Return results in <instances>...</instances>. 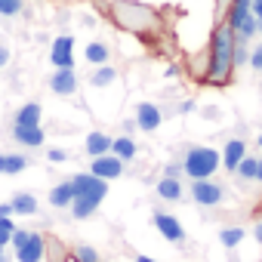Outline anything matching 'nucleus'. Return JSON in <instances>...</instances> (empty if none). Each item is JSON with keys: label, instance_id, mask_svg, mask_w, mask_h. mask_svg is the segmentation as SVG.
<instances>
[{"label": "nucleus", "instance_id": "f257e3e1", "mask_svg": "<svg viewBox=\"0 0 262 262\" xmlns=\"http://www.w3.org/2000/svg\"><path fill=\"white\" fill-rule=\"evenodd\" d=\"M108 16L120 31H129L136 37H158L164 31V16L139 0H111Z\"/></svg>", "mask_w": 262, "mask_h": 262}, {"label": "nucleus", "instance_id": "f03ea898", "mask_svg": "<svg viewBox=\"0 0 262 262\" xmlns=\"http://www.w3.org/2000/svg\"><path fill=\"white\" fill-rule=\"evenodd\" d=\"M207 53H210V68H207L204 83H210V86L231 83V77H234V31L222 19H216V25H213Z\"/></svg>", "mask_w": 262, "mask_h": 262}, {"label": "nucleus", "instance_id": "7ed1b4c3", "mask_svg": "<svg viewBox=\"0 0 262 262\" xmlns=\"http://www.w3.org/2000/svg\"><path fill=\"white\" fill-rule=\"evenodd\" d=\"M222 167V155L210 145H194L185 151V161H182V173L188 179H210L216 170Z\"/></svg>", "mask_w": 262, "mask_h": 262}, {"label": "nucleus", "instance_id": "20e7f679", "mask_svg": "<svg viewBox=\"0 0 262 262\" xmlns=\"http://www.w3.org/2000/svg\"><path fill=\"white\" fill-rule=\"evenodd\" d=\"M71 185H74V198H86L93 204H102V198L108 194V182L96 179L93 173H77L71 179Z\"/></svg>", "mask_w": 262, "mask_h": 262}, {"label": "nucleus", "instance_id": "39448f33", "mask_svg": "<svg viewBox=\"0 0 262 262\" xmlns=\"http://www.w3.org/2000/svg\"><path fill=\"white\" fill-rule=\"evenodd\" d=\"M225 198V188L213 179H191V201L201 207H219Z\"/></svg>", "mask_w": 262, "mask_h": 262}, {"label": "nucleus", "instance_id": "423d86ee", "mask_svg": "<svg viewBox=\"0 0 262 262\" xmlns=\"http://www.w3.org/2000/svg\"><path fill=\"white\" fill-rule=\"evenodd\" d=\"M43 259H47V237L28 231V241L16 250V262H43Z\"/></svg>", "mask_w": 262, "mask_h": 262}, {"label": "nucleus", "instance_id": "0eeeda50", "mask_svg": "<svg viewBox=\"0 0 262 262\" xmlns=\"http://www.w3.org/2000/svg\"><path fill=\"white\" fill-rule=\"evenodd\" d=\"M50 62H53V68H74V37L71 34H62L53 40Z\"/></svg>", "mask_w": 262, "mask_h": 262}, {"label": "nucleus", "instance_id": "6e6552de", "mask_svg": "<svg viewBox=\"0 0 262 262\" xmlns=\"http://www.w3.org/2000/svg\"><path fill=\"white\" fill-rule=\"evenodd\" d=\"M161 120H164L161 105H155V102H139L136 105V126L142 129V133H155V129L161 126Z\"/></svg>", "mask_w": 262, "mask_h": 262}, {"label": "nucleus", "instance_id": "1a4fd4ad", "mask_svg": "<svg viewBox=\"0 0 262 262\" xmlns=\"http://www.w3.org/2000/svg\"><path fill=\"white\" fill-rule=\"evenodd\" d=\"M90 173L96 176V179H120V173H123V161L120 158H114V155H102V158H93V167H90Z\"/></svg>", "mask_w": 262, "mask_h": 262}, {"label": "nucleus", "instance_id": "9d476101", "mask_svg": "<svg viewBox=\"0 0 262 262\" xmlns=\"http://www.w3.org/2000/svg\"><path fill=\"white\" fill-rule=\"evenodd\" d=\"M155 228H158L170 244H182V241H185L182 222H179L176 216H170V213H155Z\"/></svg>", "mask_w": 262, "mask_h": 262}, {"label": "nucleus", "instance_id": "9b49d317", "mask_svg": "<svg viewBox=\"0 0 262 262\" xmlns=\"http://www.w3.org/2000/svg\"><path fill=\"white\" fill-rule=\"evenodd\" d=\"M50 90L56 96H74L77 93V74H74V68H56L53 77H50Z\"/></svg>", "mask_w": 262, "mask_h": 262}, {"label": "nucleus", "instance_id": "f8f14e48", "mask_svg": "<svg viewBox=\"0 0 262 262\" xmlns=\"http://www.w3.org/2000/svg\"><path fill=\"white\" fill-rule=\"evenodd\" d=\"M13 139H16L19 145H25V148H40L47 136H43L40 126H16V123H13Z\"/></svg>", "mask_w": 262, "mask_h": 262}, {"label": "nucleus", "instance_id": "ddd939ff", "mask_svg": "<svg viewBox=\"0 0 262 262\" xmlns=\"http://www.w3.org/2000/svg\"><path fill=\"white\" fill-rule=\"evenodd\" d=\"M83 148H86L90 158H102V155L111 151V136L102 133V129H93V133L86 136V142H83Z\"/></svg>", "mask_w": 262, "mask_h": 262}, {"label": "nucleus", "instance_id": "4468645a", "mask_svg": "<svg viewBox=\"0 0 262 262\" xmlns=\"http://www.w3.org/2000/svg\"><path fill=\"white\" fill-rule=\"evenodd\" d=\"M71 201H74V185H71V179H65V182H59L56 188H50V204H53L56 210H68Z\"/></svg>", "mask_w": 262, "mask_h": 262}, {"label": "nucleus", "instance_id": "2eb2a0df", "mask_svg": "<svg viewBox=\"0 0 262 262\" xmlns=\"http://www.w3.org/2000/svg\"><path fill=\"white\" fill-rule=\"evenodd\" d=\"M222 155V164H225V170L228 173H234V167L241 164V158L247 155V145L241 142V139H231V142H225V151H219Z\"/></svg>", "mask_w": 262, "mask_h": 262}, {"label": "nucleus", "instance_id": "dca6fc26", "mask_svg": "<svg viewBox=\"0 0 262 262\" xmlns=\"http://www.w3.org/2000/svg\"><path fill=\"white\" fill-rule=\"evenodd\" d=\"M83 59H86L90 65H108L111 50H108V43H102V40H90L86 50H83Z\"/></svg>", "mask_w": 262, "mask_h": 262}, {"label": "nucleus", "instance_id": "f3484780", "mask_svg": "<svg viewBox=\"0 0 262 262\" xmlns=\"http://www.w3.org/2000/svg\"><path fill=\"white\" fill-rule=\"evenodd\" d=\"M13 123H16V126H40V105H37V102L22 105V108L16 111V117H13Z\"/></svg>", "mask_w": 262, "mask_h": 262}, {"label": "nucleus", "instance_id": "a211bd4d", "mask_svg": "<svg viewBox=\"0 0 262 262\" xmlns=\"http://www.w3.org/2000/svg\"><path fill=\"white\" fill-rule=\"evenodd\" d=\"M108 155H114L120 161H133L136 158V142L129 136H117V139H111V151Z\"/></svg>", "mask_w": 262, "mask_h": 262}, {"label": "nucleus", "instance_id": "6ab92c4d", "mask_svg": "<svg viewBox=\"0 0 262 262\" xmlns=\"http://www.w3.org/2000/svg\"><path fill=\"white\" fill-rule=\"evenodd\" d=\"M158 198H164V201H179V198H182V182H179L176 176L158 179Z\"/></svg>", "mask_w": 262, "mask_h": 262}, {"label": "nucleus", "instance_id": "aec40b11", "mask_svg": "<svg viewBox=\"0 0 262 262\" xmlns=\"http://www.w3.org/2000/svg\"><path fill=\"white\" fill-rule=\"evenodd\" d=\"M13 213H19V216H34L40 207H37V198L34 194H28V191H22V194H16L13 201Z\"/></svg>", "mask_w": 262, "mask_h": 262}, {"label": "nucleus", "instance_id": "412c9836", "mask_svg": "<svg viewBox=\"0 0 262 262\" xmlns=\"http://www.w3.org/2000/svg\"><path fill=\"white\" fill-rule=\"evenodd\" d=\"M207 68H210V53H207V50H204V53H194V56L188 59V71H191L194 80H207Z\"/></svg>", "mask_w": 262, "mask_h": 262}, {"label": "nucleus", "instance_id": "4be33fe9", "mask_svg": "<svg viewBox=\"0 0 262 262\" xmlns=\"http://www.w3.org/2000/svg\"><path fill=\"white\" fill-rule=\"evenodd\" d=\"M256 164H259V158H250V155H244V158H241V164L234 167V176H237V179H244V182L256 179Z\"/></svg>", "mask_w": 262, "mask_h": 262}, {"label": "nucleus", "instance_id": "5701e85b", "mask_svg": "<svg viewBox=\"0 0 262 262\" xmlns=\"http://www.w3.org/2000/svg\"><path fill=\"white\" fill-rule=\"evenodd\" d=\"M68 253H71L74 262H102V259H99V250L90 247V244H77V247H71Z\"/></svg>", "mask_w": 262, "mask_h": 262}, {"label": "nucleus", "instance_id": "b1692460", "mask_svg": "<svg viewBox=\"0 0 262 262\" xmlns=\"http://www.w3.org/2000/svg\"><path fill=\"white\" fill-rule=\"evenodd\" d=\"M114 77H117V71H114L111 65H96L90 83H93V86H108V83H114Z\"/></svg>", "mask_w": 262, "mask_h": 262}, {"label": "nucleus", "instance_id": "393cba45", "mask_svg": "<svg viewBox=\"0 0 262 262\" xmlns=\"http://www.w3.org/2000/svg\"><path fill=\"white\" fill-rule=\"evenodd\" d=\"M28 167V158L25 155H4V173L7 176H16Z\"/></svg>", "mask_w": 262, "mask_h": 262}, {"label": "nucleus", "instance_id": "a878e982", "mask_svg": "<svg viewBox=\"0 0 262 262\" xmlns=\"http://www.w3.org/2000/svg\"><path fill=\"white\" fill-rule=\"evenodd\" d=\"M219 241H222L225 247H237V244L244 241V228H234V225H231V228H222V231H219Z\"/></svg>", "mask_w": 262, "mask_h": 262}, {"label": "nucleus", "instance_id": "bb28decb", "mask_svg": "<svg viewBox=\"0 0 262 262\" xmlns=\"http://www.w3.org/2000/svg\"><path fill=\"white\" fill-rule=\"evenodd\" d=\"M22 7H25V0H0V16H4V19H13V16L22 13Z\"/></svg>", "mask_w": 262, "mask_h": 262}, {"label": "nucleus", "instance_id": "cd10ccee", "mask_svg": "<svg viewBox=\"0 0 262 262\" xmlns=\"http://www.w3.org/2000/svg\"><path fill=\"white\" fill-rule=\"evenodd\" d=\"M247 59H250V43H244V40L234 37V68L237 65H247Z\"/></svg>", "mask_w": 262, "mask_h": 262}, {"label": "nucleus", "instance_id": "c85d7f7f", "mask_svg": "<svg viewBox=\"0 0 262 262\" xmlns=\"http://www.w3.org/2000/svg\"><path fill=\"white\" fill-rule=\"evenodd\" d=\"M13 231H16V225H13L10 219H0V247H10Z\"/></svg>", "mask_w": 262, "mask_h": 262}, {"label": "nucleus", "instance_id": "c756f323", "mask_svg": "<svg viewBox=\"0 0 262 262\" xmlns=\"http://www.w3.org/2000/svg\"><path fill=\"white\" fill-rule=\"evenodd\" d=\"M25 241H28V228H16V231H13V241H10V247H13V250H19Z\"/></svg>", "mask_w": 262, "mask_h": 262}, {"label": "nucleus", "instance_id": "7c9ffc66", "mask_svg": "<svg viewBox=\"0 0 262 262\" xmlns=\"http://www.w3.org/2000/svg\"><path fill=\"white\" fill-rule=\"evenodd\" d=\"M247 62H250V68H253V71H262V43L250 53V59H247Z\"/></svg>", "mask_w": 262, "mask_h": 262}, {"label": "nucleus", "instance_id": "2f4dec72", "mask_svg": "<svg viewBox=\"0 0 262 262\" xmlns=\"http://www.w3.org/2000/svg\"><path fill=\"white\" fill-rule=\"evenodd\" d=\"M53 164H65L68 161V151H62V148H50V155H47Z\"/></svg>", "mask_w": 262, "mask_h": 262}, {"label": "nucleus", "instance_id": "473e14b6", "mask_svg": "<svg viewBox=\"0 0 262 262\" xmlns=\"http://www.w3.org/2000/svg\"><path fill=\"white\" fill-rule=\"evenodd\" d=\"M250 13L262 22V0H250Z\"/></svg>", "mask_w": 262, "mask_h": 262}, {"label": "nucleus", "instance_id": "72a5a7b5", "mask_svg": "<svg viewBox=\"0 0 262 262\" xmlns=\"http://www.w3.org/2000/svg\"><path fill=\"white\" fill-rule=\"evenodd\" d=\"M228 7H231V0H216V16L222 19V13H225Z\"/></svg>", "mask_w": 262, "mask_h": 262}, {"label": "nucleus", "instance_id": "f704fd0d", "mask_svg": "<svg viewBox=\"0 0 262 262\" xmlns=\"http://www.w3.org/2000/svg\"><path fill=\"white\" fill-rule=\"evenodd\" d=\"M13 216V204H0V219H10Z\"/></svg>", "mask_w": 262, "mask_h": 262}, {"label": "nucleus", "instance_id": "c9c22d12", "mask_svg": "<svg viewBox=\"0 0 262 262\" xmlns=\"http://www.w3.org/2000/svg\"><path fill=\"white\" fill-rule=\"evenodd\" d=\"M7 62H10V50H7V47H0V68H4Z\"/></svg>", "mask_w": 262, "mask_h": 262}, {"label": "nucleus", "instance_id": "e433bc0d", "mask_svg": "<svg viewBox=\"0 0 262 262\" xmlns=\"http://www.w3.org/2000/svg\"><path fill=\"white\" fill-rule=\"evenodd\" d=\"M253 237H256V241H259V244H262V219H259V222H256V225H253Z\"/></svg>", "mask_w": 262, "mask_h": 262}, {"label": "nucleus", "instance_id": "4c0bfd02", "mask_svg": "<svg viewBox=\"0 0 262 262\" xmlns=\"http://www.w3.org/2000/svg\"><path fill=\"white\" fill-rule=\"evenodd\" d=\"M253 182H259V185H262V158H259V164H256V179H253Z\"/></svg>", "mask_w": 262, "mask_h": 262}, {"label": "nucleus", "instance_id": "58836bf2", "mask_svg": "<svg viewBox=\"0 0 262 262\" xmlns=\"http://www.w3.org/2000/svg\"><path fill=\"white\" fill-rule=\"evenodd\" d=\"M0 262H10V253H7V247H0Z\"/></svg>", "mask_w": 262, "mask_h": 262}, {"label": "nucleus", "instance_id": "ea45409f", "mask_svg": "<svg viewBox=\"0 0 262 262\" xmlns=\"http://www.w3.org/2000/svg\"><path fill=\"white\" fill-rule=\"evenodd\" d=\"M136 262H155V259H148V256H142V253H139V256H136Z\"/></svg>", "mask_w": 262, "mask_h": 262}, {"label": "nucleus", "instance_id": "a19ab883", "mask_svg": "<svg viewBox=\"0 0 262 262\" xmlns=\"http://www.w3.org/2000/svg\"><path fill=\"white\" fill-rule=\"evenodd\" d=\"M0 176H4V155H0Z\"/></svg>", "mask_w": 262, "mask_h": 262}, {"label": "nucleus", "instance_id": "79ce46f5", "mask_svg": "<svg viewBox=\"0 0 262 262\" xmlns=\"http://www.w3.org/2000/svg\"><path fill=\"white\" fill-rule=\"evenodd\" d=\"M256 142H259V148H262V133H259V139H256Z\"/></svg>", "mask_w": 262, "mask_h": 262}, {"label": "nucleus", "instance_id": "37998d69", "mask_svg": "<svg viewBox=\"0 0 262 262\" xmlns=\"http://www.w3.org/2000/svg\"><path fill=\"white\" fill-rule=\"evenodd\" d=\"M259 34H262V22H259Z\"/></svg>", "mask_w": 262, "mask_h": 262}, {"label": "nucleus", "instance_id": "c03bdc74", "mask_svg": "<svg viewBox=\"0 0 262 262\" xmlns=\"http://www.w3.org/2000/svg\"><path fill=\"white\" fill-rule=\"evenodd\" d=\"M65 4H71V0H65Z\"/></svg>", "mask_w": 262, "mask_h": 262}, {"label": "nucleus", "instance_id": "a18cd8bd", "mask_svg": "<svg viewBox=\"0 0 262 262\" xmlns=\"http://www.w3.org/2000/svg\"><path fill=\"white\" fill-rule=\"evenodd\" d=\"M68 262H74V259H68Z\"/></svg>", "mask_w": 262, "mask_h": 262}]
</instances>
